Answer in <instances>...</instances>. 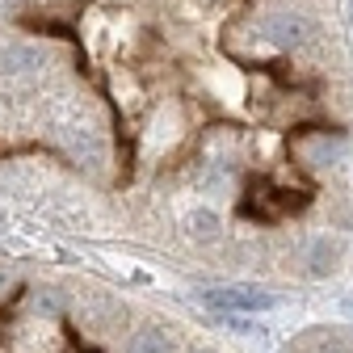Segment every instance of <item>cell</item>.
Returning a JSON list of instances; mask_svg holds the SVG:
<instances>
[{
	"instance_id": "7a4b0ae2",
	"label": "cell",
	"mask_w": 353,
	"mask_h": 353,
	"mask_svg": "<svg viewBox=\"0 0 353 353\" xmlns=\"http://www.w3.org/2000/svg\"><path fill=\"white\" fill-rule=\"evenodd\" d=\"M286 353H353V336H336V332H316V336H307L299 341L294 349Z\"/></svg>"
},
{
	"instance_id": "6da1fadb",
	"label": "cell",
	"mask_w": 353,
	"mask_h": 353,
	"mask_svg": "<svg viewBox=\"0 0 353 353\" xmlns=\"http://www.w3.org/2000/svg\"><path fill=\"white\" fill-rule=\"evenodd\" d=\"M0 353H223L160 316H135L118 294L26 282L0 265Z\"/></svg>"
},
{
	"instance_id": "3957f363",
	"label": "cell",
	"mask_w": 353,
	"mask_h": 353,
	"mask_svg": "<svg viewBox=\"0 0 353 353\" xmlns=\"http://www.w3.org/2000/svg\"><path fill=\"white\" fill-rule=\"evenodd\" d=\"M0 59H5V68H13V72H34V68L47 63V51H38V47H5Z\"/></svg>"
}]
</instances>
